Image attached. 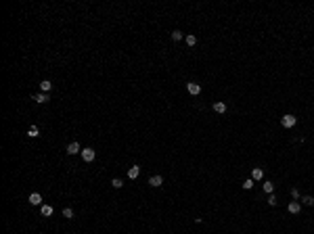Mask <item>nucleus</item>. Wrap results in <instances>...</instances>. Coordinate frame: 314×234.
<instances>
[{
	"label": "nucleus",
	"instance_id": "ddd939ff",
	"mask_svg": "<svg viewBox=\"0 0 314 234\" xmlns=\"http://www.w3.org/2000/svg\"><path fill=\"white\" fill-rule=\"evenodd\" d=\"M184 40H186V44H188V46H195V44H197V36H193V34L186 36Z\"/></svg>",
	"mask_w": 314,
	"mask_h": 234
},
{
	"label": "nucleus",
	"instance_id": "4be33fe9",
	"mask_svg": "<svg viewBox=\"0 0 314 234\" xmlns=\"http://www.w3.org/2000/svg\"><path fill=\"white\" fill-rule=\"evenodd\" d=\"M268 205H277V197H274V194L268 197Z\"/></svg>",
	"mask_w": 314,
	"mask_h": 234
},
{
	"label": "nucleus",
	"instance_id": "412c9836",
	"mask_svg": "<svg viewBox=\"0 0 314 234\" xmlns=\"http://www.w3.org/2000/svg\"><path fill=\"white\" fill-rule=\"evenodd\" d=\"M180 38H182V34H180V32H178V29H176V32H172V40H176V42H178V40H180Z\"/></svg>",
	"mask_w": 314,
	"mask_h": 234
},
{
	"label": "nucleus",
	"instance_id": "9d476101",
	"mask_svg": "<svg viewBox=\"0 0 314 234\" xmlns=\"http://www.w3.org/2000/svg\"><path fill=\"white\" fill-rule=\"evenodd\" d=\"M264 178V172L260 169V167H256L254 172H251V180H262Z\"/></svg>",
	"mask_w": 314,
	"mask_h": 234
},
{
	"label": "nucleus",
	"instance_id": "6e6552de",
	"mask_svg": "<svg viewBox=\"0 0 314 234\" xmlns=\"http://www.w3.org/2000/svg\"><path fill=\"white\" fill-rule=\"evenodd\" d=\"M67 153H69V155H78V153H80V144H78V142H71L69 146H67Z\"/></svg>",
	"mask_w": 314,
	"mask_h": 234
},
{
	"label": "nucleus",
	"instance_id": "423d86ee",
	"mask_svg": "<svg viewBox=\"0 0 314 234\" xmlns=\"http://www.w3.org/2000/svg\"><path fill=\"white\" fill-rule=\"evenodd\" d=\"M149 184H151L153 188H159L163 184V178H161V176H153L151 180H149Z\"/></svg>",
	"mask_w": 314,
	"mask_h": 234
},
{
	"label": "nucleus",
	"instance_id": "f8f14e48",
	"mask_svg": "<svg viewBox=\"0 0 314 234\" xmlns=\"http://www.w3.org/2000/svg\"><path fill=\"white\" fill-rule=\"evenodd\" d=\"M40 88H42V92H44V94H48V92H50V88H52V84L48 82V80H44V82L40 84Z\"/></svg>",
	"mask_w": 314,
	"mask_h": 234
},
{
	"label": "nucleus",
	"instance_id": "0eeeda50",
	"mask_svg": "<svg viewBox=\"0 0 314 234\" xmlns=\"http://www.w3.org/2000/svg\"><path fill=\"white\" fill-rule=\"evenodd\" d=\"M287 209H289V213H300V209H302V207H300V203H297V201H291Z\"/></svg>",
	"mask_w": 314,
	"mask_h": 234
},
{
	"label": "nucleus",
	"instance_id": "5701e85b",
	"mask_svg": "<svg viewBox=\"0 0 314 234\" xmlns=\"http://www.w3.org/2000/svg\"><path fill=\"white\" fill-rule=\"evenodd\" d=\"M291 197H293V199H300V192H297V188H293V190H291Z\"/></svg>",
	"mask_w": 314,
	"mask_h": 234
},
{
	"label": "nucleus",
	"instance_id": "a211bd4d",
	"mask_svg": "<svg viewBox=\"0 0 314 234\" xmlns=\"http://www.w3.org/2000/svg\"><path fill=\"white\" fill-rule=\"evenodd\" d=\"M111 186H113V188H122V186H124V182H122L119 178H115V180H111Z\"/></svg>",
	"mask_w": 314,
	"mask_h": 234
},
{
	"label": "nucleus",
	"instance_id": "20e7f679",
	"mask_svg": "<svg viewBox=\"0 0 314 234\" xmlns=\"http://www.w3.org/2000/svg\"><path fill=\"white\" fill-rule=\"evenodd\" d=\"M186 90H188V92L193 94V96H197V94L201 92V86H199V84H195V82H191L188 86H186Z\"/></svg>",
	"mask_w": 314,
	"mask_h": 234
},
{
	"label": "nucleus",
	"instance_id": "f257e3e1",
	"mask_svg": "<svg viewBox=\"0 0 314 234\" xmlns=\"http://www.w3.org/2000/svg\"><path fill=\"white\" fill-rule=\"evenodd\" d=\"M281 123L285 126V128H293L295 123H297V119L293 115H285V117H281Z\"/></svg>",
	"mask_w": 314,
	"mask_h": 234
},
{
	"label": "nucleus",
	"instance_id": "dca6fc26",
	"mask_svg": "<svg viewBox=\"0 0 314 234\" xmlns=\"http://www.w3.org/2000/svg\"><path fill=\"white\" fill-rule=\"evenodd\" d=\"M272 190H274V186H272V182H264V192H268V194H272Z\"/></svg>",
	"mask_w": 314,
	"mask_h": 234
},
{
	"label": "nucleus",
	"instance_id": "7ed1b4c3",
	"mask_svg": "<svg viewBox=\"0 0 314 234\" xmlns=\"http://www.w3.org/2000/svg\"><path fill=\"white\" fill-rule=\"evenodd\" d=\"M32 98H34L36 103H40V105H44V103H48V100H50V98H48V94H44V92H40V94H34Z\"/></svg>",
	"mask_w": 314,
	"mask_h": 234
},
{
	"label": "nucleus",
	"instance_id": "f03ea898",
	"mask_svg": "<svg viewBox=\"0 0 314 234\" xmlns=\"http://www.w3.org/2000/svg\"><path fill=\"white\" fill-rule=\"evenodd\" d=\"M94 155H96V153H94V149H82V159H84V161H88V163H90V161H94Z\"/></svg>",
	"mask_w": 314,
	"mask_h": 234
},
{
	"label": "nucleus",
	"instance_id": "f3484780",
	"mask_svg": "<svg viewBox=\"0 0 314 234\" xmlns=\"http://www.w3.org/2000/svg\"><path fill=\"white\" fill-rule=\"evenodd\" d=\"M241 186H243L245 190H251V188H254V180H245V182L241 184Z\"/></svg>",
	"mask_w": 314,
	"mask_h": 234
},
{
	"label": "nucleus",
	"instance_id": "4468645a",
	"mask_svg": "<svg viewBox=\"0 0 314 234\" xmlns=\"http://www.w3.org/2000/svg\"><path fill=\"white\" fill-rule=\"evenodd\" d=\"M27 136H29V138H36V136H40V132H38V128H36V126H32V128L27 130Z\"/></svg>",
	"mask_w": 314,
	"mask_h": 234
},
{
	"label": "nucleus",
	"instance_id": "2eb2a0df",
	"mask_svg": "<svg viewBox=\"0 0 314 234\" xmlns=\"http://www.w3.org/2000/svg\"><path fill=\"white\" fill-rule=\"evenodd\" d=\"M42 215H44V217L52 215V207H50V205H42Z\"/></svg>",
	"mask_w": 314,
	"mask_h": 234
},
{
	"label": "nucleus",
	"instance_id": "6ab92c4d",
	"mask_svg": "<svg viewBox=\"0 0 314 234\" xmlns=\"http://www.w3.org/2000/svg\"><path fill=\"white\" fill-rule=\"evenodd\" d=\"M63 217L71 220V217H73V209H69V207H67V209H63Z\"/></svg>",
	"mask_w": 314,
	"mask_h": 234
},
{
	"label": "nucleus",
	"instance_id": "39448f33",
	"mask_svg": "<svg viewBox=\"0 0 314 234\" xmlns=\"http://www.w3.org/2000/svg\"><path fill=\"white\" fill-rule=\"evenodd\" d=\"M138 174H140V167H138V165H132V167L128 169V178H130V180H136V178H138Z\"/></svg>",
	"mask_w": 314,
	"mask_h": 234
},
{
	"label": "nucleus",
	"instance_id": "9b49d317",
	"mask_svg": "<svg viewBox=\"0 0 314 234\" xmlns=\"http://www.w3.org/2000/svg\"><path fill=\"white\" fill-rule=\"evenodd\" d=\"M214 111L216 113H226V105L224 103H214Z\"/></svg>",
	"mask_w": 314,
	"mask_h": 234
},
{
	"label": "nucleus",
	"instance_id": "1a4fd4ad",
	"mask_svg": "<svg viewBox=\"0 0 314 234\" xmlns=\"http://www.w3.org/2000/svg\"><path fill=\"white\" fill-rule=\"evenodd\" d=\"M29 203H32V205H40V203H42V197H40L38 192H32V194H29Z\"/></svg>",
	"mask_w": 314,
	"mask_h": 234
},
{
	"label": "nucleus",
	"instance_id": "aec40b11",
	"mask_svg": "<svg viewBox=\"0 0 314 234\" xmlns=\"http://www.w3.org/2000/svg\"><path fill=\"white\" fill-rule=\"evenodd\" d=\"M304 203H306V205H308V207H312V205H314V197H304Z\"/></svg>",
	"mask_w": 314,
	"mask_h": 234
}]
</instances>
